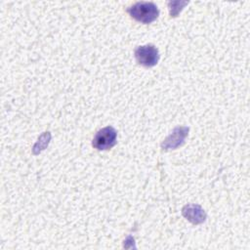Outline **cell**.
I'll return each instance as SVG.
<instances>
[{"instance_id":"cell-1","label":"cell","mask_w":250,"mask_h":250,"mask_svg":"<svg viewBox=\"0 0 250 250\" xmlns=\"http://www.w3.org/2000/svg\"><path fill=\"white\" fill-rule=\"evenodd\" d=\"M127 12L133 19L143 23H150L159 16V11L152 2H137L129 7Z\"/></svg>"},{"instance_id":"cell-2","label":"cell","mask_w":250,"mask_h":250,"mask_svg":"<svg viewBox=\"0 0 250 250\" xmlns=\"http://www.w3.org/2000/svg\"><path fill=\"white\" fill-rule=\"evenodd\" d=\"M116 137L117 133L113 127H104L96 133L92 141V146L98 150L109 149L116 144Z\"/></svg>"},{"instance_id":"cell-3","label":"cell","mask_w":250,"mask_h":250,"mask_svg":"<svg viewBox=\"0 0 250 250\" xmlns=\"http://www.w3.org/2000/svg\"><path fill=\"white\" fill-rule=\"evenodd\" d=\"M135 59L139 64L146 67H151L158 62L159 53L155 46L151 44L144 45L136 49Z\"/></svg>"},{"instance_id":"cell-4","label":"cell","mask_w":250,"mask_h":250,"mask_svg":"<svg viewBox=\"0 0 250 250\" xmlns=\"http://www.w3.org/2000/svg\"><path fill=\"white\" fill-rule=\"evenodd\" d=\"M188 133V128L186 126L176 127L173 132L164 140V142L161 144V147L164 150L169 149H175L182 146L185 142V139L187 138Z\"/></svg>"},{"instance_id":"cell-5","label":"cell","mask_w":250,"mask_h":250,"mask_svg":"<svg viewBox=\"0 0 250 250\" xmlns=\"http://www.w3.org/2000/svg\"><path fill=\"white\" fill-rule=\"evenodd\" d=\"M184 217H186L192 224H200L205 221L206 214L204 210L195 204H188L183 208L182 211Z\"/></svg>"}]
</instances>
